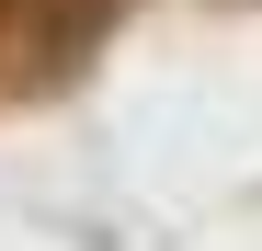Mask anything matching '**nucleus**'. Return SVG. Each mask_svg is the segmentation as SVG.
I'll list each match as a JSON object with an SVG mask.
<instances>
[{
    "mask_svg": "<svg viewBox=\"0 0 262 251\" xmlns=\"http://www.w3.org/2000/svg\"><path fill=\"white\" fill-rule=\"evenodd\" d=\"M0 12H12V0H0Z\"/></svg>",
    "mask_w": 262,
    "mask_h": 251,
    "instance_id": "nucleus-1",
    "label": "nucleus"
}]
</instances>
